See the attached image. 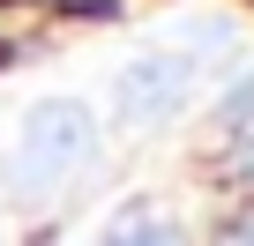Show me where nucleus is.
I'll return each mask as SVG.
<instances>
[{"instance_id": "nucleus-1", "label": "nucleus", "mask_w": 254, "mask_h": 246, "mask_svg": "<svg viewBox=\"0 0 254 246\" xmlns=\"http://www.w3.org/2000/svg\"><path fill=\"white\" fill-rule=\"evenodd\" d=\"M187 75H194V60H180V52L135 60V67L120 75V112L127 119H172L180 97H187Z\"/></svg>"}, {"instance_id": "nucleus-2", "label": "nucleus", "mask_w": 254, "mask_h": 246, "mask_svg": "<svg viewBox=\"0 0 254 246\" xmlns=\"http://www.w3.org/2000/svg\"><path fill=\"white\" fill-rule=\"evenodd\" d=\"M30 157H45V164H67V157H82L90 149V104H75V97H53V104H38L30 112Z\"/></svg>"}, {"instance_id": "nucleus-3", "label": "nucleus", "mask_w": 254, "mask_h": 246, "mask_svg": "<svg viewBox=\"0 0 254 246\" xmlns=\"http://www.w3.org/2000/svg\"><path fill=\"white\" fill-rule=\"evenodd\" d=\"M217 127L239 142V135H254V75H239L224 97H217Z\"/></svg>"}, {"instance_id": "nucleus-4", "label": "nucleus", "mask_w": 254, "mask_h": 246, "mask_svg": "<svg viewBox=\"0 0 254 246\" xmlns=\"http://www.w3.org/2000/svg\"><path fill=\"white\" fill-rule=\"evenodd\" d=\"M120 216H127V224H120V239H165V224L150 216V201H127Z\"/></svg>"}]
</instances>
